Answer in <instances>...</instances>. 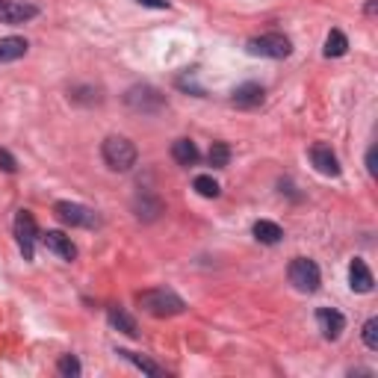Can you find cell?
<instances>
[{"label": "cell", "instance_id": "13", "mask_svg": "<svg viewBox=\"0 0 378 378\" xmlns=\"http://www.w3.org/2000/svg\"><path fill=\"white\" fill-rule=\"evenodd\" d=\"M349 287H352L355 292H372V287H375L372 269L360 257H355L352 263H349Z\"/></svg>", "mask_w": 378, "mask_h": 378}, {"label": "cell", "instance_id": "10", "mask_svg": "<svg viewBox=\"0 0 378 378\" xmlns=\"http://www.w3.org/2000/svg\"><path fill=\"white\" fill-rule=\"evenodd\" d=\"M316 325H319L325 340H337L343 334V328H346V316L340 311H334V307H319L316 311Z\"/></svg>", "mask_w": 378, "mask_h": 378}, {"label": "cell", "instance_id": "11", "mask_svg": "<svg viewBox=\"0 0 378 378\" xmlns=\"http://www.w3.org/2000/svg\"><path fill=\"white\" fill-rule=\"evenodd\" d=\"M41 243H45L48 251H53V255L62 257V260H74V257H77V245L72 243V236H65L62 231H48V234H41Z\"/></svg>", "mask_w": 378, "mask_h": 378}, {"label": "cell", "instance_id": "1", "mask_svg": "<svg viewBox=\"0 0 378 378\" xmlns=\"http://www.w3.org/2000/svg\"><path fill=\"white\" fill-rule=\"evenodd\" d=\"M136 304L142 307L145 313L151 316H157V319H166V316H177V313H184L187 311V304L184 299L177 296V292L172 290H142V292H136Z\"/></svg>", "mask_w": 378, "mask_h": 378}, {"label": "cell", "instance_id": "24", "mask_svg": "<svg viewBox=\"0 0 378 378\" xmlns=\"http://www.w3.org/2000/svg\"><path fill=\"white\" fill-rule=\"evenodd\" d=\"M363 343H367V349H370V352H375V349H378V319L372 316V319H367V322H363Z\"/></svg>", "mask_w": 378, "mask_h": 378}, {"label": "cell", "instance_id": "22", "mask_svg": "<svg viewBox=\"0 0 378 378\" xmlns=\"http://www.w3.org/2000/svg\"><path fill=\"white\" fill-rule=\"evenodd\" d=\"M192 189L198 192L201 198H219V192H222L219 184H216V180L210 177V175H198V177H195V180H192Z\"/></svg>", "mask_w": 378, "mask_h": 378}, {"label": "cell", "instance_id": "17", "mask_svg": "<svg viewBox=\"0 0 378 378\" xmlns=\"http://www.w3.org/2000/svg\"><path fill=\"white\" fill-rule=\"evenodd\" d=\"M255 236L263 245H275V243H281L284 231H281V225H275V222L260 219V222H255Z\"/></svg>", "mask_w": 378, "mask_h": 378}, {"label": "cell", "instance_id": "27", "mask_svg": "<svg viewBox=\"0 0 378 378\" xmlns=\"http://www.w3.org/2000/svg\"><path fill=\"white\" fill-rule=\"evenodd\" d=\"M136 4H142L148 9H169V0H136Z\"/></svg>", "mask_w": 378, "mask_h": 378}, {"label": "cell", "instance_id": "3", "mask_svg": "<svg viewBox=\"0 0 378 378\" xmlns=\"http://www.w3.org/2000/svg\"><path fill=\"white\" fill-rule=\"evenodd\" d=\"M245 50L251 57H266V60H287L292 53V41L284 36V33H263V36H255L248 39Z\"/></svg>", "mask_w": 378, "mask_h": 378}, {"label": "cell", "instance_id": "25", "mask_svg": "<svg viewBox=\"0 0 378 378\" xmlns=\"http://www.w3.org/2000/svg\"><path fill=\"white\" fill-rule=\"evenodd\" d=\"M0 169L4 172H18V163H15V157H12V154L6 151V148H0Z\"/></svg>", "mask_w": 378, "mask_h": 378}, {"label": "cell", "instance_id": "19", "mask_svg": "<svg viewBox=\"0 0 378 378\" xmlns=\"http://www.w3.org/2000/svg\"><path fill=\"white\" fill-rule=\"evenodd\" d=\"M109 322H113V328H119L121 334H128V337H136V319L128 313V311H121V307H109Z\"/></svg>", "mask_w": 378, "mask_h": 378}, {"label": "cell", "instance_id": "15", "mask_svg": "<svg viewBox=\"0 0 378 378\" xmlns=\"http://www.w3.org/2000/svg\"><path fill=\"white\" fill-rule=\"evenodd\" d=\"M27 39L21 36H6V39H0V62H15L21 60L24 53H27Z\"/></svg>", "mask_w": 378, "mask_h": 378}, {"label": "cell", "instance_id": "16", "mask_svg": "<svg viewBox=\"0 0 378 378\" xmlns=\"http://www.w3.org/2000/svg\"><path fill=\"white\" fill-rule=\"evenodd\" d=\"M172 157H175L177 166H195L198 163V148H195L192 139H175Z\"/></svg>", "mask_w": 378, "mask_h": 378}, {"label": "cell", "instance_id": "21", "mask_svg": "<svg viewBox=\"0 0 378 378\" xmlns=\"http://www.w3.org/2000/svg\"><path fill=\"white\" fill-rule=\"evenodd\" d=\"M207 160H210L213 169H225V166L231 163V145L228 142H213V145H210Z\"/></svg>", "mask_w": 378, "mask_h": 378}, {"label": "cell", "instance_id": "2", "mask_svg": "<svg viewBox=\"0 0 378 378\" xmlns=\"http://www.w3.org/2000/svg\"><path fill=\"white\" fill-rule=\"evenodd\" d=\"M101 157L107 163V169L130 172L136 166V160H139V151H136V145L130 142L128 136H109V139H104V145H101Z\"/></svg>", "mask_w": 378, "mask_h": 378}, {"label": "cell", "instance_id": "6", "mask_svg": "<svg viewBox=\"0 0 378 378\" xmlns=\"http://www.w3.org/2000/svg\"><path fill=\"white\" fill-rule=\"evenodd\" d=\"M15 240H18V248L24 260H33L36 255V240H39V225L30 210H21V213L15 216Z\"/></svg>", "mask_w": 378, "mask_h": 378}, {"label": "cell", "instance_id": "8", "mask_svg": "<svg viewBox=\"0 0 378 378\" xmlns=\"http://www.w3.org/2000/svg\"><path fill=\"white\" fill-rule=\"evenodd\" d=\"M311 163H313V169L319 175H328V177H337L340 175V160H337V154L331 151V145L325 142H316L311 148Z\"/></svg>", "mask_w": 378, "mask_h": 378}, {"label": "cell", "instance_id": "18", "mask_svg": "<svg viewBox=\"0 0 378 378\" xmlns=\"http://www.w3.org/2000/svg\"><path fill=\"white\" fill-rule=\"evenodd\" d=\"M119 355L124 358V360H130L136 370H142L145 375H154V378H160V375H166V370L163 367H157L154 360H148V358H142V355H136V352H128V349H119Z\"/></svg>", "mask_w": 378, "mask_h": 378}, {"label": "cell", "instance_id": "23", "mask_svg": "<svg viewBox=\"0 0 378 378\" xmlns=\"http://www.w3.org/2000/svg\"><path fill=\"white\" fill-rule=\"evenodd\" d=\"M57 372H60L62 378H77V375H80V360H77L74 355H62V358L57 360Z\"/></svg>", "mask_w": 378, "mask_h": 378}, {"label": "cell", "instance_id": "12", "mask_svg": "<svg viewBox=\"0 0 378 378\" xmlns=\"http://www.w3.org/2000/svg\"><path fill=\"white\" fill-rule=\"evenodd\" d=\"M263 97H266V92H263L260 83H243V86L234 89L231 104L240 107V109H255V107L263 104Z\"/></svg>", "mask_w": 378, "mask_h": 378}, {"label": "cell", "instance_id": "26", "mask_svg": "<svg viewBox=\"0 0 378 378\" xmlns=\"http://www.w3.org/2000/svg\"><path fill=\"white\" fill-rule=\"evenodd\" d=\"M375 154H378V148L372 145V148L367 151V172H370L372 177H375V172H378V166H375Z\"/></svg>", "mask_w": 378, "mask_h": 378}, {"label": "cell", "instance_id": "4", "mask_svg": "<svg viewBox=\"0 0 378 378\" xmlns=\"http://www.w3.org/2000/svg\"><path fill=\"white\" fill-rule=\"evenodd\" d=\"M287 278H290V284L296 287L299 292H316L319 284H322L319 266L313 260H307V257H296V260H292L290 269H287Z\"/></svg>", "mask_w": 378, "mask_h": 378}, {"label": "cell", "instance_id": "14", "mask_svg": "<svg viewBox=\"0 0 378 378\" xmlns=\"http://www.w3.org/2000/svg\"><path fill=\"white\" fill-rule=\"evenodd\" d=\"M133 210H136V216L142 219V222H154V219L163 213V201L157 198V195L142 192V195H139V198L133 201Z\"/></svg>", "mask_w": 378, "mask_h": 378}, {"label": "cell", "instance_id": "20", "mask_svg": "<svg viewBox=\"0 0 378 378\" xmlns=\"http://www.w3.org/2000/svg\"><path fill=\"white\" fill-rule=\"evenodd\" d=\"M346 50H349L346 33H343V30H331L328 39H325V57H328V60H337V57H343Z\"/></svg>", "mask_w": 378, "mask_h": 378}, {"label": "cell", "instance_id": "9", "mask_svg": "<svg viewBox=\"0 0 378 378\" xmlns=\"http://www.w3.org/2000/svg\"><path fill=\"white\" fill-rule=\"evenodd\" d=\"M39 15L33 4H21V0H0V24H24Z\"/></svg>", "mask_w": 378, "mask_h": 378}, {"label": "cell", "instance_id": "7", "mask_svg": "<svg viewBox=\"0 0 378 378\" xmlns=\"http://www.w3.org/2000/svg\"><path fill=\"white\" fill-rule=\"evenodd\" d=\"M53 213H57L62 225H72V228H95L97 225V216L92 210L83 204H74V201H57L53 204Z\"/></svg>", "mask_w": 378, "mask_h": 378}, {"label": "cell", "instance_id": "28", "mask_svg": "<svg viewBox=\"0 0 378 378\" xmlns=\"http://www.w3.org/2000/svg\"><path fill=\"white\" fill-rule=\"evenodd\" d=\"M367 15H375V0H370V4H367Z\"/></svg>", "mask_w": 378, "mask_h": 378}, {"label": "cell", "instance_id": "5", "mask_svg": "<svg viewBox=\"0 0 378 378\" xmlns=\"http://www.w3.org/2000/svg\"><path fill=\"white\" fill-rule=\"evenodd\" d=\"M124 104H128L133 113H142V116H154V113H160V109L166 107V97L154 89V86H133L128 89V95H124Z\"/></svg>", "mask_w": 378, "mask_h": 378}]
</instances>
